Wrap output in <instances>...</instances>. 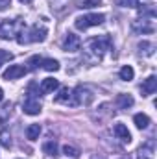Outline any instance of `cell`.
I'll return each instance as SVG.
<instances>
[{"label": "cell", "instance_id": "6da1fadb", "mask_svg": "<svg viewBox=\"0 0 157 159\" xmlns=\"http://www.w3.org/2000/svg\"><path fill=\"white\" fill-rule=\"evenodd\" d=\"M113 48V41L107 34L104 35H96V37H91L83 44V59L89 63V65H98L105 52H109Z\"/></svg>", "mask_w": 157, "mask_h": 159}, {"label": "cell", "instance_id": "7a4b0ae2", "mask_svg": "<svg viewBox=\"0 0 157 159\" xmlns=\"http://www.w3.org/2000/svg\"><path fill=\"white\" fill-rule=\"evenodd\" d=\"M24 20L22 19H15V20H4L0 22V39H15L17 34L24 28Z\"/></svg>", "mask_w": 157, "mask_h": 159}, {"label": "cell", "instance_id": "3957f363", "mask_svg": "<svg viewBox=\"0 0 157 159\" xmlns=\"http://www.w3.org/2000/svg\"><path fill=\"white\" fill-rule=\"evenodd\" d=\"M104 20H105V15L104 13H87V15H81L78 17L76 20H74V26L81 30V32H85L87 28H91V26H100V24H104Z\"/></svg>", "mask_w": 157, "mask_h": 159}, {"label": "cell", "instance_id": "277c9868", "mask_svg": "<svg viewBox=\"0 0 157 159\" xmlns=\"http://www.w3.org/2000/svg\"><path fill=\"white\" fill-rule=\"evenodd\" d=\"M131 30L135 34L146 35V34H154L155 32V26H154V20H148L146 17H141V19L131 20Z\"/></svg>", "mask_w": 157, "mask_h": 159}, {"label": "cell", "instance_id": "5b68a950", "mask_svg": "<svg viewBox=\"0 0 157 159\" xmlns=\"http://www.w3.org/2000/svg\"><path fill=\"white\" fill-rule=\"evenodd\" d=\"M72 94H74V106H89L92 102V98H94L92 93L87 87H81V85L72 89Z\"/></svg>", "mask_w": 157, "mask_h": 159}, {"label": "cell", "instance_id": "8992f818", "mask_svg": "<svg viewBox=\"0 0 157 159\" xmlns=\"http://www.w3.org/2000/svg\"><path fill=\"white\" fill-rule=\"evenodd\" d=\"M41 109H43V106H41V102H39L37 96L28 94V96L24 98V102H22V111H24L26 115H39Z\"/></svg>", "mask_w": 157, "mask_h": 159}, {"label": "cell", "instance_id": "52a82bcc", "mask_svg": "<svg viewBox=\"0 0 157 159\" xmlns=\"http://www.w3.org/2000/svg\"><path fill=\"white\" fill-rule=\"evenodd\" d=\"M61 46H63V50L65 52H78L79 48H81V39H79L76 34H67L65 35V39L61 43Z\"/></svg>", "mask_w": 157, "mask_h": 159}, {"label": "cell", "instance_id": "ba28073f", "mask_svg": "<svg viewBox=\"0 0 157 159\" xmlns=\"http://www.w3.org/2000/svg\"><path fill=\"white\" fill-rule=\"evenodd\" d=\"M26 72H28V69H26L24 65H9V67L4 70V74H2V76H4V80H7V81H9V80L22 78Z\"/></svg>", "mask_w": 157, "mask_h": 159}, {"label": "cell", "instance_id": "9c48e42d", "mask_svg": "<svg viewBox=\"0 0 157 159\" xmlns=\"http://www.w3.org/2000/svg\"><path fill=\"white\" fill-rule=\"evenodd\" d=\"M137 159H155V143H154V139L146 141L137 150Z\"/></svg>", "mask_w": 157, "mask_h": 159}, {"label": "cell", "instance_id": "30bf717a", "mask_svg": "<svg viewBox=\"0 0 157 159\" xmlns=\"http://www.w3.org/2000/svg\"><path fill=\"white\" fill-rule=\"evenodd\" d=\"M54 102H56V104H63V106L74 107V94H72V89L61 87V89H59V94L54 98Z\"/></svg>", "mask_w": 157, "mask_h": 159}, {"label": "cell", "instance_id": "8fae6325", "mask_svg": "<svg viewBox=\"0 0 157 159\" xmlns=\"http://www.w3.org/2000/svg\"><path fill=\"white\" fill-rule=\"evenodd\" d=\"M155 91H157V78L155 76H148V78L142 81V85H141L142 96H150V94H154Z\"/></svg>", "mask_w": 157, "mask_h": 159}, {"label": "cell", "instance_id": "7c38bea8", "mask_svg": "<svg viewBox=\"0 0 157 159\" xmlns=\"http://www.w3.org/2000/svg\"><path fill=\"white\" fill-rule=\"evenodd\" d=\"M57 87H59V81L56 78H44L39 85V91L43 94H50V93H54Z\"/></svg>", "mask_w": 157, "mask_h": 159}, {"label": "cell", "instance_id": "4fadbf2b", "mask_svg": "<svg viewBox=\"0 0 157 159\" xmlns=\"http://www.w3.org/2000/svg\"><path fill=\"white\" fill-rule=\"evenodd\" d=\"M115 104H117L118 109H129V107L135 104V100H133V96H131V94H126V93H122V94H117V98H115Z\"/></svg>", "mask_w": 157, "mask_h": 159}, {"label": "cell", "instance_id": "5bb4252c", "mask_svg": "<svg viewBox=\"0 0 157 159\" xmlns=\"http://www.w3.org/2000/svg\"><path fill=\"white\" fill-rule=\"evenodd\" d=\"M113 131H115V135H117V137L120 139V141H122V143H129V141H131V133H129V129H128V128H126L122 122L115 124Z\"/></svg>", "mask_w": 157, "mask_h": 159}, {"label": "cell", "instance_id": "9a60e30c", "mask_svg": "<svg viewBox=\"0 0 157 159\" xmlns=\"http://www.w3.org/2000/svg\"><path fill=\"white\" fill-rule=\"evenodd\" d=\"M137 48H139V54L141 56H146V57H150V56L155 54V44L150 43V41H141Z\"/></svg>", "mask_w": 157, "mask_h": 159}, {"label": "cell", "instance_id": "2e32d148", "mask_svg": "<svg viewBox=\"0 0 157 159\" xmlns=\"http://www.w3.org/2000/svg\"><path fill=\"white\" fill-rule=\"evenodd\" d=\"M133 122H135V126H137L139 129H146V128L150 126V117L144 115V113H137V115L133 117Z\"/></svg>", "mask_w": 157, "mask_h": 159}, {"label": "cell", "instance_id": "e0dca14e", "mask_svg": "<svg viewBox=\"0 0 157 159\" xmlns=\"http://www.w3.org/2000/svg\"><path fill=\"white\" fill-rule=\"evenodd\" d=\"M11 111H13V104L11 102H6L0 107V124H6L7 122V119L11 117Z\"/></svg>", "mask_w": 157, "mask_h": 159}, {"label": "cell", "instance_id": "ac0fdd59", "mask_svg": "<svg viewBox=\"0 0 157 159\" xmlns=\"http://www.w3.org/2000/svg\"><path fill=\"white\" fill-rule=\"evenodd\" d=\"M43 152H44L46 156H50V157H56V156L59 154V150H57V144H56V141H46V143L43 144Z\"/></svg>", "mask_w": 157, "mask_h": 159}, {"label": "cell", "instance_id": "d6986e66", "mask_svg": "<svg viewBox=\"0 0 157 159\" xmlns=\"http://www.w3.org/2000/svg\"><path fill=\"white\" fill-rule=\"evenodd\" d=\"M41 135V126L39 124H30L28 128H26V137L30 139V141H37Z\"/></svg>", "mask_w": 157, "mask_h": 159}, {"label": "cell", "instance_id": "ffe728a7", "mask_svg": "<svg viewBox=\"0 0 157 159\" xmlns=\"http://www.w3.org/2000/svg\"><path fill=\"white\" fill-rule=\"evenodd\" d=\"M41 67H43L44 70H48V72H56V70H59V61H57V59L48 57V59H43Z\"/></svg>", "mask_w": 157, "mask_h": 159}, {"label": "cell", "instance_id": "44dd1931", "mask_svg": "<svg viewBox=\"0 0 157 159\" xmlns=\"http://www.w3.org/2000/svg\"><path fill=\"white\" fill-rule=\"evenodd\" d=\"M118 76H120V80H124V81H131L133 76H135V70H133V67L126 65V67H122V69H120Z\"/></svg>", "mask_w": 157, "mask_h": 159}, {"label": "cell", "instance_id": "7402d4cb", "mask_svg": "<svg viewBox=\"0 0 157 159\" xmlns=\"http://www.w3.org/2000/svg\"><path fill=\"white\" fill-rule=\"evenodd\" d=\"M0 144H2L4 148H11L13 141H11V135H9L7 129H2V131H0Z\"/></svg>", "mask_w": 157, "mask_h": 159}, {"label": "cell", "instance_id": "603a6c76", "mask_svg": "<svg viewBox=\"0 0 157 159\" xmlns=\"http://www.w3.org/2000/svg\"><path fill=\"white\" fill-rule=\"evenodd\" d=\"M63 154L67 156V157H79V150L76 148V146H70V144H65L63 146Z\"/></svg>", "mask_w": 157, "mask_h": 159}, {"label": "cell", "instance_id": "cb8c5ba5", "mask_svg": "<svg viewBox=\"0 0 157 159\" xmlns=\"http://www.w3.org/2000/svg\"><path fill=\"white\" fill-rule=\"evenodd\" d=\"M41 63H43V57H41V56H32V57L28 59V65H30L28 69H30V70H37L41 67Z\"/></svg>", "mask_w": 157, "mask_h": 159}, {"label": "cell", "instance_id": "d4e9b609", "mask_svg": "<svg viewBox=\"0 0 157 159\" xmlns=\"http://www.w3.org/2000/svg\"><path fill=\"white\" fill-rule=\"evenodd\" d=\"M115 4L120 7H139V0H115Z\"/></svg>", "mask_w": 157, "mask_h": 159}, {"label": "cell", "instance_id": "484cf974", "mask_svg": "<svg viewBox=\"0 0 157 159\" xmlns=\"http://www.w3.org/2000/svg\"><path fill=\"white\" fill-rule=\"evenodd\" d=\"M100 4H102V0H85V2L79 4V7H81V9H91V7L100 6Z\"/></svg>", "mask_w": 157, "mask_h": 159}, {"label": "cell", "instance_id": "4316f807", "mask_svg": "<svg viewBox=\"0 0 157 159\" xmlns=\"http://www.w3.org/2000/svg\"><path fill=\"white\" fill-rule=\"evenodd\" d=\"M11 59H13V54H11V52H7V50H0V67H2L4 63L11 61Z\"/></svg>", "mask_w": 157, "mask_h": 159}, {"label": "cell", "instance_id": "83f0119b", "mask_svg": "<svg viewBox=\"0 0 157 159\" xmlns=\"http://www.w3.org/2000/svg\"><path fill=\"white\" fill-rule=\"evenodd\" d=\"M11 6V0H0V11H4V9H7Z\"/></svg>", "mask_w": 157, "mask_h": 159}, {"label": "cell", "instance_id": "f1b7e54d", "mask_svg": "<svg viewBox=\"0 0 157 159\" xmlns=\"http://www.w3.org/2000/svg\"><path fill=\"white\" fill-rule=\"evenodd\" d=\"M2 98H4V91L0 89V102H2Z\"/></svg>", "mask_w": 157, "mask_h": 159}, {"label": "cell", "instance_id": "f546056e", "mask_svg": "<svg viewBox=\"0 0 157 159\" xmlns=\"http://www.w3.org/2000/svg\"><path fill=\"white\" fill-rule=\"evenodd\" d=\"M19 2H22V4H30L32 0H19Z\"/></svg>", "mask_w": 157, "mask_h": 159}, {"label": "cell", "instance_id": "4dcf8cb0", "mask_svg": "<svg viewBox=\"0 0 157 159\" xmlns=\"http://www.w3.org/2000/svg\"><path fill=\"white\" fill-rule=\"evenodd\" d=\"M91 159H105V157H98V156H94V157H91Z\"/></svg>", "mask_w": 157, "mask_h": 159}]
</instances>
